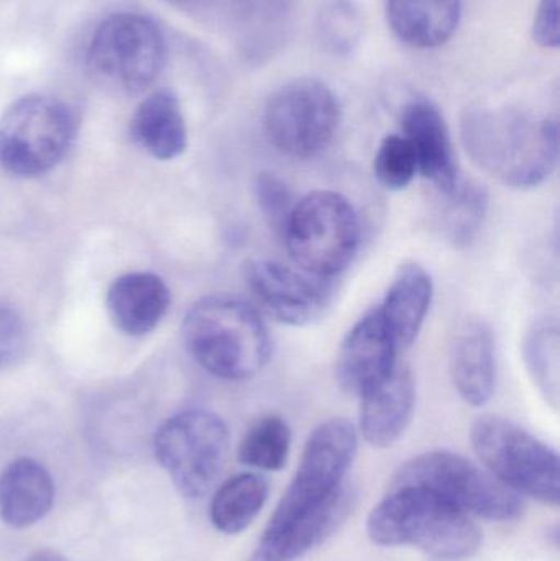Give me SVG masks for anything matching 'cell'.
<instances>
[{
  "instance_id": "cell-1",
  "label": "cell",
  "mask_w": 560,
  "mask_h": 561,
  "mask_svg": "<svg viewBox=\"0 0 560 561\" xmlns=\"http://www.w3.org/2000/svg\"><path fill=\"white\" fill-rule=\"evenodd\" d=\"M460 128L470 160L503 186L535 190L558 168L559 127L555 118L479 105L464 114Z\"/></svg>"
},
{
  "instance_id": "cell-2",
  "label": "cell",
  "mask_w": 560,
  "mask_h": 561,
  "mask_svg": "<svg viewBox=\"0 0 560 561\" xmlns=\"http://www.w3.org/2000/svg\"><path fill=\"white\" fill-rule=\"evenodd\" d=\"M181 333L191 358L222 381L255 378L272 353L268 329L259 312L229 294L197 300L184 317Z\"/></svg>"
},
{
  "instance_id": "cell-3",
  "label": "cell",
  "mask_w": 560,
  "mask_h": 561,
  "mask_svg": "<svg viewBox=\"0 0 560 561\" xmlns=\"http://www.w3.org/2000/svg\"><path fill=\"white\" fill-rule=\"evenodd\" d=\"M367 533L380 547H414L441 560L473 556L482 533L469 514L420 488H397L372 511Z\"/></svg>"
},
{
  "instance_id": "cell-4",
  "label": "cell",
  "mask_w": 560,
  "mask_h": 561,
  "mask_svg": "<svg viewBox=\"0 0 560 561\" xmlns=\"http://www.w3.org/2000/svg\"><path fill=\"white\" fill-rule=\"evenodd\" d=\"M361 233V220L351 201L332 191H315L293 207L283 239L299 270L329 280L351 265Z\"/></svg>"
},
{
  "instance_id": "cell-5",
  "label": "cell",
  "mask_w": 560,
  "mask_h": 561,
  "mask_svg": "<svg viewBox=\"0 0 560 561\" xmlns=\"http://www.w3.org/2000/svg\"><path fill=\"white\" fill-rule=\"evenodd\" d=\"M167 59L163 30L141 13H114L102 20L88 46L92 78L118 94L147 91L163 71Z\"/></svg>"
},
{
  "instance_id": "cell-6",
  "label": "cell",
  "mask_w": 560,
  "mask_h": 561,
  "mask_svg": "<svg viewBox=\"0 0 560 561\" xmlns=\"http://www.w3.org/2000/svg\"><path fill=\"white\" fill-rule=\"evenodd\" d=\"M78 135V117L61 99L23 95L0 115V167L36 178L58 167Z\"/></svg>"
},
{
  "instance_id": "cell-7",
  "label": "cell",
  "mask_w": 560,
  "mask_h": 561,
  "mask_svg": "<svg viewBox=\"0 0 560 561\" xmlns=\"http://www.w3.org/2000/svg\"><path fill=\"white\" fill-rule=\"evenodd\" d=\"M470 442L490 474L516 494L548 506L560 503V463L555 448L502 415H480Z\"/></svg>"
},
{
  "instance_id": "cell-8",
  "label": "cell",
  "mask_w": 560,
  "mask_h": 561,
  "mask_svg": "<svg viewBox=\"0 0 560 561\" xmlns=\"http://www.w3.org/2000/svg\"><path fill=\"white\" fill-rule=\"evenodd\" d=\"M397 488L430 491L470 517L496 523H512L525 511L519 494L489 471L450 451H427L411 458L391 478L390 490Z\"/></svg>"
},
{
  "instance_id": "cell-9",
  "label": "cell",
  "mask_w": 560,
  "mask_h": 561,
  "mask_svg": "<svg viewBox=\"0 0 560 561\" xmlns=\"http://www.w3.org/2000/svg\"><path fill=\"white\" fill-rule=\"evenodd\" d=\"M230 435L219 415L190 409L171 415L155 435V457L187 500L216 486L229 455Z\"/></svg>"
},
{
  "instance_id": "cell-10",
  "label": "cell",
  "mask_w": 560,
  "mask_h": 561,
  "mask_svg": "<svg viewBox=\"0 0 560 561\" xmlns=\"http://www.w3.org/2000/svg\"><path fill=\"white\" fill-rule=\"evenodd\" d=\"M357 445V428L347 419H329L318 425L306 442L298 471L266 529L286 526L328 503L344 486Z\"/></svg>"
},
{
  "instance_id": "cell-11",
  "label": "cell",
  "mask_w": 560,
  "mask_h": 561,
  "mask_svg": "<svg viewBox=\"0 0 560 561\" xmlns=\"http://www.w3.org/2000/svg\"><path fill=\"white\" fill-rule=\"evenodd\" d=\"M341 124V104L318 79H296L270 95L263 127L270 144L286 157H318L334 140Z\"/></svg>"
},
{
  "instance_id": "cell-12",
  "label": "cell",
  "mask_w": 560,
  "mask_h": 561,
  "mask_svg": "<svg viewBox=\"0 0 560 561\" xmlns=\"http://www.w3.org/2000/svg\"><path fill=\"white\" fill-rule=\"evenodd\" d=\"M245 280L263 310L286 325L316 322L331 302L332 287L328 279L283 263L252 260L245 265Z\"/></svg>"
},
{
  "instance_id": "cell-13",
  "label": "cell",
  "mask_w": 560,
  "mask_h": 561,
  "mask_svg": "<svg viewBox=\"0 0 560 561\" xmlns=\"http://www.w3.org/2000/svg\"><path fill=\"white\" fill-rule=\"evenodd\" d=\"M398 350L380 309L368 310L348 330L339 350L335 365L339 386L347 394L361 398L393 371Z\"/></svg>"
},
{
  "instance_id": "cell-14",
  "label": "cell",
  "mask_w": 560,
  "mask_h": 561,
  "mask_svg": "<svg viewBox=\"0 0 560 561\" xmlns=\"http://www.w3.org/2000/svg\"><path fill=\"white\" fill-rule=\"evenodd\" d=\"M401 130L416 154L418 170L444 197L459 186L460 174L446 118L426 98H414L401 108Z\"/></svg>"
},
{
  "instance_id": "cell-15",
  "label": "cell",
  "mask_w": 560,
  "mask_h": 561,
  "mask_svg": "<svg viewBox=\"0 0 560 561\" xmlns=\"http://www.w3.org/2000/svg\"><path fill=\"white\" fill-rule=\"evenodd\" d=\"M414 405L413 375L407 366L397 365L387 378L361 396V434L372 447H393L410 427Z\"/></svg>"
},
{
  "instance_id": "cell-16",
  "label": "cell",
  "mask_w": 560,
  "mask_h": 561,
  "mask_svg": "<svg viewBox=\"0 0 560 561\" xmlns=\"http://www.w3.org/2000/svg\"><path fill=\"white\" fill-rule=\"evenodd\" d=\"M355 496L342 486L328 503L301 519L266 529L247 561H295L328 540L354 510Z\"/></svg>"
},
{
  "instance_id": "cell-17",
  "label": "cell",
  "mask_w": 560,
  "mask_h": 561,
  "mask_svg": "<svg viewBox=\"0 0 560 561\" xmlns=\"http://www.w3.org/2000/svg\"><path fill=\"white\" fill-rule=\"evenodd\" d=\"M171 293L153 273H127L108 287L105 309L118 332L144 336L153 332L170 309Z\"/></svg>"
},
{
  "instance_id": "cell-18",
  "label": "cell",
  "mask_w": 560,
  "mask_h": 561,
  "mask_svg": "<svg viewBox=\"0 0 560 561\" xmlns=\"http://www.w3.org/2000/svg\"><path fill=\"white\" fill-rule=\"evenodd\" d=\"M56 486L49 471L33 458H16L0 473V520L23 530L48 516Z\"/></svg>"
},
{
  "instance_id": "cell-19",
  "label": "cell",
  "mask_w": 560,
  "mask_h": 561,
  "mask_svg": "<svg viewBox=\"0 0 560 561\" xmlns=\"http://www.w3.org/2000/svg\"><path fill=\"white\" fill-rule=\"evenodd\" d=\"M450 376L460 398L482 408L492 399L496 382L495 343L485 322L460 325L450 346Z\"/></svg>"
},
{
  "instance_id": "cell-20",
  "label": "cell",
  "mask_w": 560,
  "mask_h": 561,
  "mask_svg": "<svg viewBox=\"0 0 560 561\" xmlns=\"http://www.w3.org/2000/svg\"><path fill=\"white\" fill-rule=\"evenodd\" d=\"M434 284L418 263H404L395 273L380 309L398 348L413 345L423 329L433 302Z\"/></svg>"
},
{
  "instance_id": "cell-21",
  "label": "cell",
  "mask_w": 560,
  "mask_h": 561,
  "mask_svg": "<svg viewBox=\"0 0 560 561\" xmlns=\"http://www.w3.org/2000/svg\"><path fill=\"white\" fill-rule=\"evenodd\" d=\"M391 32L413 48L433 49L446 45L459 28L460 0H387Z\"/></svg>"
},
{
  "instance_id": "cell-22",
  "label": "cell",
  "mask_w": 560,
  "mask_h": 561,
  "mask_svg": "<svg viewBox=\"0 0 560 561\" xmlns=\"http://www.w3.org/2000/svg\"><path fill=\"white\" fill-rule=\"evenodd\" d=\"M130 134L135 144L157 160L181 157L187 148V127L176 94L160 89L147 95L134 112Z\"/></svg>"
},
{
  "instance_id": "cell-23",
  "label": "cell",
  "mask_w": 560,
  "mask_h": 561,
  "mask_svg": "<svg viewBox=\"0 0 560 561\" xmlns=\"http://www.w3.org/2000/svg\"><path fill=\"white\" fill-rule=\"evenodd\" d=\"M268 497V483L255 473L230 478L214 494L210 523L226 536L243 533L259 516Z\"/></svg>"
},
{
  "instance_id": "cell-24",
  "label": "cell",
  "mask_w": 560,
  "mask_h": 561,
  "mask_svg": "<svg viewBox=\"0 0 560 561\" xmlns=\"http://www.w3.org/2000/svg\"><path fill=\"white\" fill-rule=\"evenodd\" d=\"M523 358L533 385L558 409L560 398V335L555 322L533 327L523 340Z\"/></svg>"
},
{
  "instance_id": "cell-25",
  "label": "cell",
  "mask_w": 560,
  "mask_h": 561,
  "mask_svg": "<svg viewBox=\"0 0 560 561\" xmlns=\"http://www.w3.org/2000/svg\"><path fill=\"white\" fill-rule=\"evenodd\" d=\"M292 438V428L285 419L265 415L240 440L239 460L255 470L279 471L288 461Z\"/></svg>"
},
{
  "instance_id": "cell-26",
  "label": "cell",
  "mask_w": 560,
  "mask_h": 561,
  "mask_svg": "<svg viewBox=\"0 0 560 561\" xmlns=\"http://www.w3.org/2000/svg\"><path fill=\"white\" fill-rule=\"evenodd\" d=\"M443 230L456 249H467L476 242L489 210V193L476 183H464L446 196Z\"/></svg>"
},
{
  "instance_id": "cell-27",
  "label": "cell",
  "mask_w": 560,
  "mask_h": 561,
  "mask_svg": "<svg viewBox=\"0 0 560 561\" xmlns=\"http://www.w3.org/2000/svg\"><path fill=\"white\" fill-rule=\"evenodd\" d=\"M364 20L355 0H325L318 13V38L334 56H348L362 38Z\"/></svg>"
},
{
  "instance_id": "cell-28",
  "label": "cell",
  "mask_w": 560,
  "mask_h": 561,
  "mask_svg": "<svg viewBox=\"0 0 560 561\" xmlns=\"http://www.w3.org/2000/svg\"><path fill=\"white\" fill-rule=\"evenodd\" d=\"M374 173L380 186L403 191L413 183L418 170L416 154L403 135H388L375 154Z\"/></svg>"
},
{
  "instance_id": "cell-29",
  "label": "cell",
  "mask_w": 560,
  "mask_h": 561,
  "mask_svg": "<svg viewBox=\"0 0 560 561\" xmlns=\"http://www.w3.org/2000/svg\"><path fill=\"white\" fill-rule=\"evenodd\" d=\"M253 194L260 213L276 233H282L295 207L292 190L273 173H259L253 181Z\"/></svg>"
},
{
  "instance_id": "cell-30",
  "label": "cell",
  "mask_w": 560,
  "mask_h": 561,
  "mask_svg": "<svg viewBox=\"0 0 560 561\" xmlns=\"http://www.w3.org/2000/svg\"><path fill=\"white\" fill-rule=\"evenodd\" d=\"M28 348V332L16 310L0 306V371L16 365Z\"/></svg>"
},
{
  "instance_id": "cell-31",
  "label": "cell",
  "mask_w": 560,
  "mask_h": 561,
  "mask_svg": "<svg viewBox=\"0 0 560 561\" xmlns=\"http://www.w3.org/2000/svg\"><path fill=\"white\" fill-rule=\"evenodd\" d=\"M533 39L541 48H559V0H539L535 22H533Z\"/></svg>"
},
{
  "instance_id": "cell-32",
  "label": "cell",
  "mask_w": 560,
  "mask_h": 561,
  "mask_svg": "<svg viewBox=\"0 0 560 561\" xmlns=\"http://www.w3.org/2000/svg\"><path fill=\"white\" fill-rule=\"evenodd\" d=\"M23 561H68L61 553L55 552V550H36L32 556L26 557Z\"/></svg>"
}]
</instances>
